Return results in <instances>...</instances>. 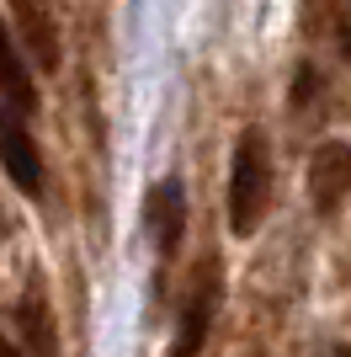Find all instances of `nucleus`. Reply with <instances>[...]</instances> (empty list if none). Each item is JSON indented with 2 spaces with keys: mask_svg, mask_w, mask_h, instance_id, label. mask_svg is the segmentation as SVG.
<instances>
[{
  "mask_svg": "<svg viewBox=\"0 0 351 357\" xmlns=\"http://www.w3.org/2000/svg\"><path fill=\"white\" fill-rule=\"evenodd\" d=\"M272 203V149L266 134L245 128L229 155V229L234 235H256Z\"/></svg>",
  "mask_w": 351,
  "mask_h": 357,
  "instance_id": "1",
  "label": "nucleus"
},
{
  "mask_svg": "<svg viewBox=\"0 0 351 357\" xmlns=\"http://www.w3.org/2000/svg\"><path fill=\"white\" fill-rule=\"evenodd\" d=\"M219 298H224V272H219V256H208L197 278L187 288V304H181V326H176V347L171 357H197L213 331V314H219Z\"/></svg>",
  "mask_w": 351,
  "mask_h": 357,
  "instance_id": "2",
  "label": "nucleus"
},
{
  "mask_svg": "<svg viewBox=\"0 0 351 357\" xmlns=\"http://www.w3.org/2000/svg\"><path fill=\"white\" fill-rule=\"evenodd\" d=\"M346 197H351V144L330 139L309 160V203H314L320 219H336L346 208Z\"/></svg>",
  "mask_w": 351,
  "mask_h": 357,
  "instance_id": "3",
  "label": "nucleus"
},
{
  "mask_svg": "<svg viewBox=\"0 0 351 357\" xmlns=\"http://www.w3.org/2000/svg\"><path fill=\"white\" fill-rule=\"evenodd\" d=\"M11 6V22H16V48L27 54V64H38L43 75L58 70V22L48 11V0H6Z\"/></svg>",
  "mask_w": 351,
  "mask_h": 357,
  "instance_id": "4",
  "label": "nucleus"
},
{
  "mask_svg": "<svg viewBox=\"0 0 351 357\" xmlns=\"http://www.w3.org/2000/svg\"><path fill=\"white\" fill-rule=\"evenodd\" d=\"M144 229H149V245H155V256H165L171 261L176 251H181V229H187V187L181 181H155L144 197Z\"/></svg>",
  "mask_w": 351,
  "mask_h": 357,
  "instance_id": "5",
  "label": "nucleus"
},
{
  "mask_svg": "<svg viewBox=\"0 0 351 357\" xmlns=\"http://www.w3.org/2000/svg\"><path fill=\"white\" fill-rule=\"evenodd\" d=\"M0 165L22 197H43V155H38V139L27 134V118L0 112Z\"/></svg>",
  "mask_w": 351,
  "mask_h": 357,
  "instance_id": "6",
  "label": "nucleus"
},
{
  "mask_svg": "<svg viewBox=\"0 0 351 357\" xmlns=\"http://www.w3.org/2000/svg\"><path fill=\"white\" fill-rule=\"evenodd\" d=\"M0 112L11 118H32L38 112V80H32L27 54L16 48V32L0 22Z\"/></svg>",
  "mask_w": 351,
  "mask_h": 357,
  "instance_id": "7",
  "label": "nucleus"
},
{
  "mask_svg": "<svg viewBox=\"0 0 351 357\" xmlns=\"http://www.w3.org/2000/svg\"><path fill=\"white\" fill-rule=\"evenodd\" d=\"M16 326H22V342H27V352H38V357H58L54 314H48V304H43L38 294H22V304H16Z\"/></svg>",
  "mask_w": 351,
  "mask_h": 357,
  "instance_id": "8",
  "label": "nucleus"
},
{
  "mask_svg": "<svg viewBox=\"0 0 351 357\" xmlns=\"http://www.w3.org/2000/svg\"><path fill=\"white\" fill-rule=\"evenodd\" d=\"M0 357H27V352H22L16 342H6V336H0Z\"/></svg>",
  "mask_w": 351,
  "mask_h": 357,
  "instance_id": "9",
  "label": "nucleus"
},
{
  "mask_svg": "<svg viewBox=\"0 0 351 357\" xmlns=\"http://www.w3.org/2000/svg\"><path fill=\"white\" fill-rule=\"evenodd\" d=\"M330 357H351V347H336V352H330Z\"/></svg>",
  "mask_w": 351,
  "mask_h": 357,
  "instance_id": "10",
  "label": "nucleus"
}]
</instances>
